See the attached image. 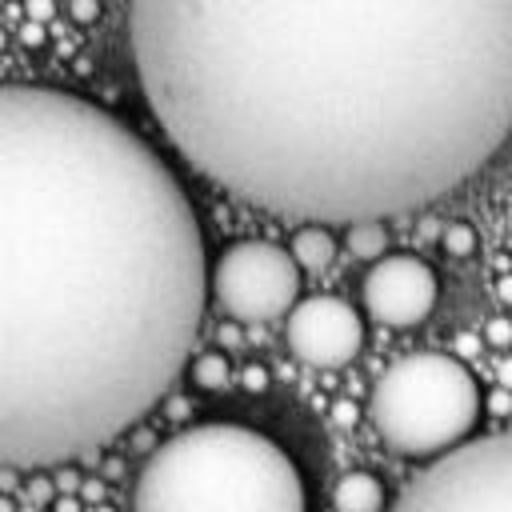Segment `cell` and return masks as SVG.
I'll return each mask as SVG.
<instances>
[{"instance_id": "obj_7", "label": "cell", "mask_w": 512, "mask_h": 512, "mask_svg": "<svg viewBox=\"0 0 512 512\" xmlns=\"http://www.w3.org/2000/svg\"><path fill=\"white\" fill-rule=\"evenodd\" d=\"M288 352L312 368H344L364 344L360 312L340 296H308L288 312Z\"/></svg>"}, {"instance_id": "obj_16", "label": "cell", "mask_w": 512, "mask_h": 512, "mask_svg": "<svg viewBox=\"0 0 512 512\" xmlns=\"http://www.w3.org/2000/svg\"><path fill=\"white\" fill-rule=\"evenodd\" d=\"M332 420H336L340 428H352V424L360 420V412H356L352 400H336V404H332Z\"/></svg>"}, {"instance_id": "obj_1", "label": "cell", "mask_w": 512, "mask_h": 512, "mask_svg": "<svg viewBox=\"0 0 512 512\" xmlns=\"http://www.w3.org/2000/svg\"><path fill=\"white\" fill-rule=\"evenodd\" d=\"M176 152L304 224L416 212L512 136V0H132Z\"/></svg>"}, {"instance_id": "obj_9", "label": "cell", "mask_w": 512, "mask_h": 512, "mask_svg": "<svg viewBox=\"0 0 512 512\" xmlns=\"http://www.w3.org/2000/svg\"><path fill=\"white\" fill-rule=\"evenodd\" d=\"M332 504L336 512H384V484L372 472H348L340 476Z\"/></svg>"}, {"instance_id": "obj_12", "label": "cell", "mask_w": 512, "mask_h": 512, "mask_svg": "<svg viewBox=\"0 0 512 512\" xmlns=\"http://www.w3.org/2000/svg\"><path fill=\"white\" fill-rule=\"evenodd\" d=\"M188 372H192V384L204 388V392H220V388L232 384V368H228V356L224 352H200V356H192Z\"/></svg>"}, {"instance_id": "obj_15", "label": "cell", "mask_w": 512, "mask_h": 512, "mask_svg": "<svg viewBox=\"0 0 512 512\" xmlns=\"http://www.w3.org/2000/svg\"><path fill=\"white\" fill-rule=\"evenodd\" d=\"M240 388L244 392H264L268 388V368L264 364H244L240 368Z\"/></svg>"}, {"instance_id": "obj_4", "label": "cell", "mask_w": 512, "mask_h": 512, "mask_svg": "<svg viewBox=\"0 0 512 512\" xmlns=\"http://www.w3.org/2000/svg\"><path fill=\"white\" fill-rule=\"evenodd\" d=\"M368 420L400 456H444L480 420V384L456 356L412 352L372 384Z\"/></svg>"}, {"instance_id": "obj_19", "label": "cell", "mask_w": 512, "mask_h": 512, "mask_svg": "<svg viewBox=\"0 0 512 512\" xmlns=\"http://www.w3.org/2000/svg\"><path fill=\"white\" fill-rule=\"evenodd\" d=\"M496 376H500V384H504V388H512V360H504V364L496 368Z\"/></svg>"}, {"instance_id": "obj_13", "label": "cell", "mask_w": 512, "mask_h": 512, "mask_svg": "<svg viewBox=\"0 0 512 512\" xmlns=\"http://www.w3.org/2000/svg\"><path fill=\"white\" fill-rule=\"evenodd\" d=\"M476 244H480V236H476V228H472V224L452 220V224L444 228V252H448V256L468 260V256H476Z\"/></svg>"}, {"instance_id": "obj_18", "label": "cell", "mask_w": 512, "mask_h": 512, "mask_svg": "<svg viewBox=\"0 0 512 512\" xmlns=\"http://www.w3.org/2000/svg\"><path fill=\"white\" fill-rule=\"evenodd\" d=\"M496 296H500L504 304H512V276H500V280H496Z\"/></svg>"}, {"instance_id": "obj_17", "label": "cell", "mask_w": 512, "mask_h": 512, "mask_svg": "<svg viewBox=\"0 0 512 512\" xmlns=\"http://www.w3.org/2000/svg\"><path fill=\"white\" fill-rule=\"evenodd\" d=\"M220 344H224V348H236V344H240V320H224V328H220Z\"/></svg>"}, {"instance_id": "obj_10", "label": "cell", "mask_w": 512, "mask_h": 512, "mask_svg": "<svg viewBox=\"0 0 512 512\" xmlns=\"http://www.w3.org/2000/svg\"><path fill=\"white\" fill-rule=\"evenodd\" d=\"M288 252H292V260H296L304 272H320V268H328L332 256H336V236H332L324 224H304V228H296Z\"/></svg>"}, {"instance_id": "obj_2", "label": "cell", "mask_w": 512, "mask_h": 512, "mask_svg": "<svg viewBox=\"0 0 512 512\" xmlns=\"http://www.w3.org/2000/svg\"><path fill=\"white\" fill-rule=\"evenodd\" d=\"M204 300V236L156 148L92 100L0 84V464H60L148 416Z\"/></svg>"}, {"instance_id": "obj_6", "label": "cell", "mask_w": 512, "mask_h": 512, "mask_svg": "<svg viewBox=\"0 0 512 512\" xmlns=\"http://www.w3.org/2000/svg\"><path fill=\"white\" fill-rule=\"evenodd\" d=\"M208 292L228 320H276L300 304V264L280 244L240 240L208 272Z\"/></svg>"}, {"instance_id": "obj_5", "label": "cell", "mask_w": 512, "mask_h": 512, "mask_svg": "<svg viewBox=\"0 0 512 512\" xmlns=\"http://www.w3.org/2000/svg\"><path fill=\"white\" fill-rule=\"evenodd\" d=\"M392 512H512V432H492L436 456Z\"/></svg>"}, {"instance_id": "obj_21", "label": "cell", "mask_w": 512, "mask_h": 512, "mask_svg": "<svg viewBox=\"0 0 512 512\" xmlns=\"http://www.w3.org/2000/svg\"><path fill=\"white\" fill-rule=\"evenodd\" d=\"M492 408L496 412H508V396H492Z\"/></svg>"}, {"instance_id": "obj_8", "label": "cell", "mask_w": 512, "mask_h": 512, "mask_svg": "<svg viewBox=\"0 0 512 512\" xmlns=\"http://www.w3.org/2000/svg\"><path fill=\"white\" fill-rule=\"evenodd\" d=\"M360 292H364V308L372 320L388 328H412L436 308L440 280L428 260L412 252H396V256H380L368 268Z\"/></svg>"}, {"instance_id": "obj_3", "label": "cell", "mask_w": 512, "mask_h": 512, "mask_svg": "<svg viewBox=\"0 0 512 512\" xmlns=\"http://www.w3.org/2000/svg\"><path fill=\"white\" fill-rule=\"evenodd\" d=\"M292 456L244 424H196L140 468L132 512H304Z\"/></svg>"}, {"instance_id": "obj_23", "label": "cell", "mask_w": 512, "mask_h": 512, "mask_svg": "<svg viewBox=\"0 0 512 512\" xmlns=\"http://www.w3.org/2000/svg\"><path fill=\"white\" fill-rule=\"evenodd\" d=\"M0 512H16V508H12V500H8V496H0Z\"/></svg>"}, {"instance_id": "obj_20", "label": "cell", "mask_w": 512, "mask_h": 512, "mask_svg": "<svg viewBox=\"0 0 512 512\" xmlns=\"http://www.w3.org/2000/svg\"><path fill=\"white\" fill-rule=\"evenodd\" d=\"M456 348H460V352H476V336H460Z\"/></svg>"}, {"instance_id": "obj_22", "label": "cell", "mask_w": 512, "mask_h": 512, "mask_svg": "<svg viewBox=\"0 0 512 512\" xmlns=\"http://www.w3.org/2000/svg\"><path fill=\"white\" fill-rule=\"evenodd\" d=\"M56 512H76V500H60V508Z\"/></svg>"}, {"instance_id": "obj_14", "label": "cell", "mask_w": 512, "mask_h": 512, "mask_svg": "<svg viewBox=\"0 0 512 512\" xmlns=\"http://www.w3.org/2000/svg\"><path fill=\"white\" fill-rule=\"evenodd\" d=\"M484 340L500 352V348H508L512 344V320H504V316H496V320H488L484 324Z\"/></svg>"}, {"instance_id": "obj_11", "label": "cell", "mask_w": 512, "mask_h": 512, "mask_svg": "<svg viewBox=\"0 0 512 512\" xmlns=\"http://www.w3.org/2000/svg\"><path fill=\"white\" fill-rule=\"evenodd\" d=\"M344 244H348V252H352V256H360V260H372V264H376L380 256H388V228H384V220L348 224Z\"/></svg>"}]
</instances>
